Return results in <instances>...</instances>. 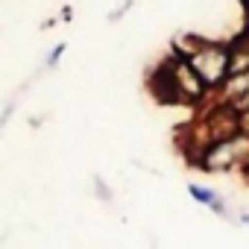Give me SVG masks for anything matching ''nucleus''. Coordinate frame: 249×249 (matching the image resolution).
<instances>
[{
	"label": "nucleus",
	"instance_id": "39448f33",
	"mask_svg": "<svg viewBox=\"0 0 249 249\" xmlns=\"http://www.w3.org/2000/svg\"><path fill=\"white\" fill-rule=\"evenodd\" d=\"M246 94H249V71L234 73V76L226 79V85H223V106L231 103V100H240V97H246Z\"/></svg>",
	"mask_w": 249,
	"mask_h": 249
},
{
	"label": "nucleus",
	"instance_id": "f03ea898",
	"mask_svg": "<svg viewBox=\"0 0 249 249\" xmlns=\"http://www.w3.org/2000/svg\"><path fill=\"white\" fill-rule=\"evenodd\" d=\"M246 161H249V138L243 132H234L231 138L211 144L199 156V167H205V170H231Z\"/></svg>",
	"mask_w": 249,
	"mask_h": 249
},
{
	"label": "nucleus",
	"instance_id": "423d86ee",
	"mask_svg": "<svg viewBox=\"0 0 249 249\" xmlns=\"http://www.w3.org/2000/svg\"><path fill=\"white\" fill-rule=\"evenodd\" d=\"M62 56H65V44H62V41H59V44H56V47H53V50H50V53H47V59H44V68H56V65H59V59H62Z\"/></svg>",
	"mask_w": 249,
	"mask_h": 249
},
{
	"label": "nucleus",
	"instance_id": "0eeeda50",
	"mask_svg": "<svg viewBox=\"0 0 249 249\" xmlns=\"http://www.w3.org/2000/svg\"><path fill=\"white\" fill-rule=\"evenodd\" d=\"M240 223H243V226H249V211H243V214H240Z\"/></svg>",
	"mask_w": 249,
	"mask_h": 249
},
{
	"label": "nucleus",
	"instance_id": "7ed1b4c3",
	"mask_svg": "<svg viewBox=\"0 0 249 249\" xmlns=\"http://www.w3.org/2000/svg\"><path fill=\"white\" fill-rule=\"evenodd\" d=\"M170 73H173V97L176 100H185V103H191V100H199L208 88L202 85V79L191 71V65L179 56L176 62H167L164 65Z\"/></svg>",
	"mask_w": 249,
	"mask_h": 249
},
{
	"label": "nucleus",
	"instance_id": "20e7f679",
	"mask_svg": "<svg viewBox=\"0 0 249 249\" xmlns=\"http://www.w3.org/2000/svg\"><path fill=\"white\" fill-rule=\"evenodd\" d=\"M188 194H191V199H194V202H199L202 208L214 211L217 217H229V208H226V202L220 199V194H217L214 188L199 185V182H188Z\"/></svg>",
	"mask_w": 249,
	"mask_h": 249
},
{
	"label": "nucleus",
	"instance_id": "f257e3e1",
	"mask_svg": "<svg viewBox=\"0 0 249 249\" xmlns=\"http://www.w3.org/2000/svg\"><path fill=\"white\" fill-rule=\"evenodd\" d=\"M182 59L191 65V71L202 79V85L208 91L211 88H223L226 79L231 76V53H229L226 44L191 38L188 47H182Z\"/></svg>",
	"mask_w": 249,
	"mask_h": 249
}]
</instances>
